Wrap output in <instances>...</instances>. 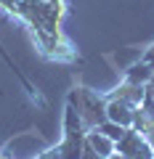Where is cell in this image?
<instances>
[{
    "mask_svg": "<svg viewBox=\"0 0 154 159\" xmlns=\"http://www.w3.org/2000/svg\"><path fill=\"white\" fill-rule=\"evenodd\" d=\"M67 101L74 103V109H77L82 125H85L88 130L98 127L104 119H106V98L98 96V93H93L91 88H74Z\"/></svg>",
    "mask_w": 154,
    "mask_h": 159,
    "instance_id": "1",
    "label": "cell"
},
{
    "mask_svg": "<svg viewBox=\"0 0 154 159\" xmlns=\"http://www.w3.org/2000/svg\"><path fill=\"white\" fill-rule=\"evenodd\" d=\"M117 154H122L125 159H152L154 148L143 138V133H138L136 127H128L125 135L117 141Z\"/></svg>",
    "mask_w": 154,
    "mask_h": 159,
    "instance_id": "2",
    "label": "cell"
},
{
    "mask_svg": "<svg viewBox=\"0 0 154 159\" xmlns=\"http://www.w3.org/2000/svg\"><path fill=\"white\" fill-rule=\"evenodd\" d=\"M104 98H106V119L109 122H117L122 127H133L138 106L122 101V98H109V96H104Z\"/></svg>",
    "mask_w": 154,
    "mask_h": 159,
    "instance_id": "3",
    "label": "cell"
},
{
    "mask_svg": "<svg viewBox=\"0 0 154 159\" xmlns=\"http://www.w3.org/2000/svg\"><path fill=\"white\" fill-rule=\"evenodd\" d=\"M109 98H122V101H128V103H133V106H141L143 103V98H146V85H136V82H122L117 90H112V93H106Z\"/></svg>",
    "mask_w": 154,
    "mask_h": 159,
    "instance_id": "4",
    "label": "cell"
},
{
    "mask_svg": "<svg viewBox=\"0 0 154 159\" xmlns=\"http://www.w3.org/2000/svg\"><path fill=\"white\" fill-rule=\"evenodd\" d=\"M152 77H154V69L149 66L143 58H141L138 64H133V66L125 72V80H128V82H136V85H149Z\"/></svg>",
    "mask_w": 154,
    "mask_h": 159,
    "instance_id": "5",
    "label": "cell"
},
{
    "mask_svg": "<svg viewBox=\"0 0 154 159\" xmlns=\"http://www.w3.org/2000/svg\"><path fill=\"white\" fill-rule=\"evenodd\" d=\"M98 130H101L104 135H109L114 143H117L122 135H125V130H128V127H122V125H117V122H109V119H104L101 125H98Z\"/></svg>",
    "mask_w": 154,
    "mask_h": 159,
    "instance_id": "6",
    "label": "cell"
},
{
    "mask_svg": "<svg viewBox=\"0 0 154 159\" xmlns=\"http://www.w3.org/2000/svg\"><path fill=\"white\" fill-rule=\"evenodd\" d=\"M152 58H154V43H152V48L143 53V61H152Z\"/></svg>",
    "mask_w": 154,
    "mask_h": 159,
    "instance_id": "7",
    "label": "cell"
}]
</instances>
